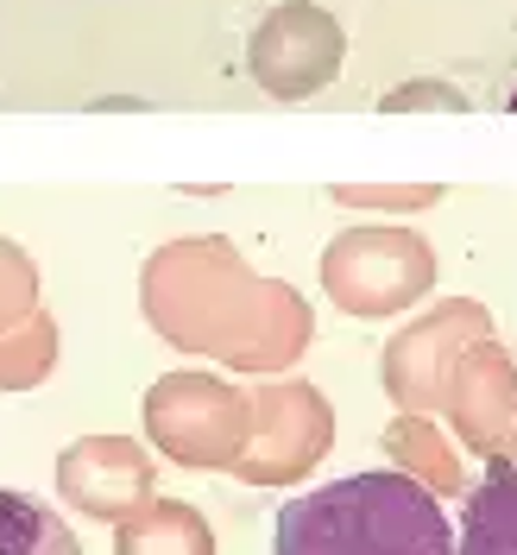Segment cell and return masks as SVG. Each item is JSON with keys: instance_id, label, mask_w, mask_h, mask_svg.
<instances>
[{"instance_id": "6da1fadb", "label": "cell", "mask_w": 517, "mask_h": 555, "mask_svg": "<svg viewBox=\"0 0 517 555\" xmlns=\"http://www.w3.org/2000/svg\"><path fill=\"white\" fill-rule=\"evenodd\" d=\"M272 555H454V524L423 480L379 467L290 499Z\"/></svg>"}, {"instance_id": "7a4b0ae2", "label": "cell", "mask_w": 517, "mask_h": 555, "mask_svg": "<svg viewBox=\"0 0 517 555\" xmlns=\"http://www.w3.org/2000/svg\"><path fill=\"white\" fill-rule=\"evenodd\" d=\"M454 555H517V467L499 461L467 492V512L454 530Z\"/></svg>"}, {"instance_id": "3957f363", "label": "cell", "mask_w": 517, "mask_h": 555, "mask_svg": "<svg viewBox=\"0 0 517 555\" xmlns=\"http://www.w3.org/2000/svg\"><path fill=\"white\" fill-rule=\"evenodd\" d=\"M0 555H82V543L44 499L0 492Z\"/></svg>"}, {"instance_id": "277c9868", "label": "cell", "mask_w": 517, "mask_h": 555, "mask_svg": "<svg viewBox=\"0 0 517 555\" xmlns=\"http://www.w3.org/2000/svg\"><path fill=\"white\" fill-rule=\"evenodd\" d=\"M512 107H517V95H512Z\"/></svg>"}]
</instances>
